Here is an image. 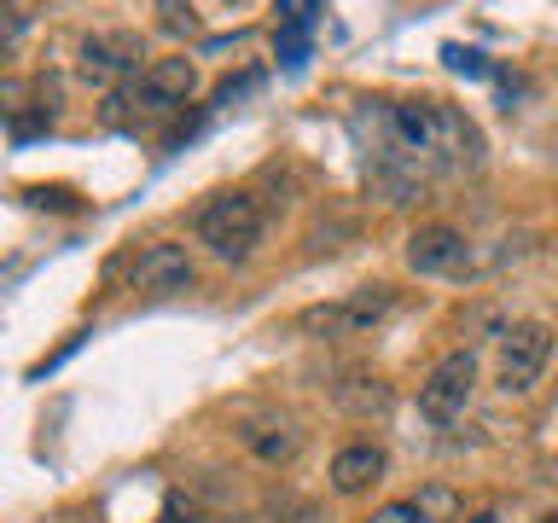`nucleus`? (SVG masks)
Segmentation results:
<instances>
[{
    "label": "nucleus",
    "instance_id": "nucleus-1",
    "mask_svg": "<svg viewBox=\"0 0 558 523\" xmlns=\"http://www.w3.org/2000/svg\"><path fill=\"white\" fill-rule=\"evenodd\" d=\"M384 129H390V157L413 163L418 174H477L483 169V134L465 111L442 99H396L384 105Z\"/></svg>",
    "mask_w": 558,
    "mask_h": 523
},
{
    "label": "nucleus",
    "instance_id": "nucleus-2",
    "mask_svg": "<svg viewBox=\"0 0 558 523\" xmlns=\"http://www.w3.org/2000/svg\"><path fill=\"white\" fill-rule=\"evenodd\" d=\"M262 227H268V216H262V204L251 192H209L198 204L192 233H198V244L216 262H251L262 244Z\"/></svg>",
    "mask_w": 558,
    "mask_h": 523
},
{
    "label": "nucleus",
    "instance_id": "nucleus-3",
    "mask_svg": "<svg viewBox=\"0 0 558 523\" xmlns=\"http://www.w3.org/2000/svg\"><path fill=\"white\" fill-rule=\"evenodd\" d=\"M390 308H396L390 285H355V291L331 296V303H320V308H308L303 331H308V338H326V343L366 338V331H378L384 320H390Z\"/></svg>",
    "mask_w": 558,
    "mask_h": 523
},
{
    "label": "nucleus",
    "instance_id": "nucleus-4",
    "mask_svg": "<svg viewBox=\"0 0 558 523\" xmlns=\"http://www.w3.org/2000/svg\"><path fill=\"white\" fill-rule=\"evenodd\" d=\"M471 396H477V355L471 349H453V355H442L430 366V378L418 384V413L430 418V425H453Z\"/></svg>",
    "mask_w": 558,
    "mask_h": 523
},
{
    "label": "nucleus",
    "instance_id": "nucleus-5",
    "mask_svg": "<svg viewBox=\"0 0 558 523\" xmlns=\"http://www.w3.org/2000/svg\"><path fill=\"white\" fill-rule=\"evenodd\" d=\"M553 361V326L541 320H518L500 331V390L506 396H530L541 373Z\"/></svg>",
    "mask_w": 558,
    "mask_h": 523
},
{
    "label": "nucleus",
    "instance_id": "nucleus-6",
    "mask_svg": "<svg viewBox=\"0 0 558 523\" xmlns=\"http://www.w3.org/2000/svg\"><path fill=\"white\" fill-rule=\"evenodd\" d=\"M192 94H198V64H192L186 52H174V59H157V64L140 70V87H134L129 105H146L151 117H169V111H181Z\"/></svg>",
    "mask_w": 558,
    "mask_h": 523
},
{
    "label": "nucleus",
    "instance_id": "nucleus-7",
    "mask_svg": "<svg viewBox=\"0 0 558 523\" xmlns=\"http://www.w3.org/2000/svg\"><path fill=\"white\" fill-rule=\"evenodd\" d=\"M192 279H198V268H192V256H186V244H146L134 262V273H129V285L140 296H181L192 291Z\"/></svg>",
    "mask_w": 558,
    "mask_h": 523
},
{
    "label": "nucleus",
    "instance_id": "nucleus-8",
    "mask_svg": "<svg viewBox=\"0 0 558 523\" xmlns=\"http://www.w3.org/2000/svg\"><path fill=\"white\" fill-rule=\"evenodd\" d=\"M408 268L418 279H448V273H465V262H471V244L465 233H453V227L442 221H430V227H418V233L408 239Z\"/></svg>",
    "mask_w": 558,
    "mask_h": 523
},
{
    "label": "nucleus",
    "instance_id": "nucleus-9",
    "mask_svg": "<svg viewBox=\"0 0 558 523\" xmlns=\"http://www.w3.org/2000/svg\"><path fill=\"white\" fill-rule=\"evenodd\" d=\"M134 64H140V41H134V35H87L82 52H76V70H82L87 87H111V82L129 76Z\"/></svg>",
    "mask_w": 558,
    "mask_h": 523
},
{
    "label": "nucleus",
    "instance_id": "nucleus-10",
    "mask_svg": "<svg viewBox=\"0 0 558 523\" xmlns=\"http://www.w3.org/2000/svg\"><path fill=\"white\" fill-rule=\"evenodd\" d=\"M239 442L251 448L262 465H291L296 453H303V425L286 418V413H256V418L239 425Z\"/></svg>",
    "mask_w": 558,
    "mask_h": 523
},
{
    "label": "nucleus",
    "instance_id": "nucleus-11",
    "mask_svg": "<svg viewBox=\"0 0 558 523\" xmlns=\"http://www.w3.org/2000/svg\"><path fill=\"white\" fill-rule=\"evenodd\" d=\"M390 401H396V390L373 373V366H343V373L331 378V408L349 413V418H384Z\"/></svg>",
    "mask_w": 558,
    "mask_h": 523
},
{
    "label": "nucleus",
    "instance_id": "nucleus-12",
    "mask_svg": "<svg viewBox=\"0 0 558 523\" xmlns=\"http://www.w3.org/2000/svg\"><path fill=\"white\" fill-rule=\"evenodd\" d=\"M384 465H390V460H384L378 442H349V448L331 453V488H338L343 500H355L373 483H384Z\"/></svg>",
    "mask_w": 558,
    "mask_h": 523
},
{
    "label": "nucleus",
    "instance_id": "nucleus-13",
    "mask_svg": "<svg viewBox=\"0 0 558 523\" xmlns=\"http://www.w3.org/2000/svg\"><path fill=\"white\" fill-rule=\"evenodd\" d=\"M314 12H320V7H303V12H291L286 24H279V59H286L291 70L308 59V29H314Z\"/></svg>",
    "mask_w": 558,
    "mask_h": 523
},
{
    "label": "nucleus",
    "instance_id": "nucleus-14",
    "mask_svg": "<svg viewBox=\"0 0 558 523\" xmlns=\"http://www.w3.org/2000/svg\"><path fill=\"white\" fill-rule=\"evenodd\" d=\"M157 24L169 35H198V12H192V0H157Z\"/></svg>",
    "mask_w": 558,
    "mask_h": 523
},
{
    "label": "nucleus",
    "instance_id": "nucleus-15",
    "mask_svg": "<svg viewBox=\"0 0 558 523\" xmlns=\"http://www.w3.org/2000/svg\"><path fill=\"white\" fill-rule=\"evenodd\" d=\"M442 64L453 70V76H488V59H483L477 47H460V41L442 47Z\"/></svg>",
    "mask_w": 558,
    "mask_h": 523
},
{
    "label": "nucleus",
    "instance_id": "nucleus-16",
    "mask_svg": "<svg viewBox=\"0 0 558 523\" xmlns=\"http://www.w3.org/2000/svg\"><path fill=\"white\" fill-rule=\"evenodd\" d=\"M366 523H430V512L418 500H390V506H378Z\"/></svg>",
    "mask_w": 558,
    "mask_h": 523
},
{
    "label": "nucleus",
    "instance_id": "nucleus-17",
    "mask_svg": "<svg viewBox=\"0 0 558 523\" xmlns=\"http://www.w3.org/2000/svg\"><path fill=\"white\" fill-rule=\"evenodd\" d=\"M24 204H35V209H76V192L70 186H29Z\"/></svg>",
    "mask_w": 558,
    "mask_h": 523
},
{
    "label": "nucleus",
    "instance_id": "nucleus-18",
    "mask_svg": "<svg viewBox=\"0 0 558 523\" xmlns=\"http://www.w3.org/2000/svg\"><path fill=\"white\" fill-rule=\"evenodd\" d=\"M24 29H29L24 12H17V7H0V59H7L17 41H24Z\"/></svg>",
    "mask_w": 558,
    "mask_h": 523
},
{
    "label": "nucleus",
    "instance_id": "nucleus-19",
    "mask_svg": "<svg viewBox=\"0 0 558 523\" xmlns=\"http://www.w3.org/2000/svg\"><path fill=\"white\" fill-rule=\"evenodd\" d=\"M256 82H262V76H256V70H251V76H239V82H221V87H216V105H233L239 94H251V87H256Z\"/></svg>",
    "mask_w": 558,
    "mask_h": 523
},
{
    "label": "nucleus",
    "instance_id": "nucleus-20",
    "mask_svg": "<svg viewBox=\"0 0 558 523\" xmlns=\"http://www.w3.org/2000/svg\"><path fill=\"white\" fill-rule=\"evenodd\" d=\"M163 523H198V506H181V500H169V506H163Z\"/></svg>",
    "mask_w": 558,
    "mask_h": 523
},
{
    "label": "nucleus",
    "instance_id": "nucleus-21",
    "mask_svg": "<svg viewBox=\"0 0 558 523\" xmlns=\"http://www.w3.org/2000/svg\"><path fill=\"white\" fill-rule=\"evenodd\" d=\"M471 523H500V512H495V506H483V512L471 518Z\"/></svg>",
    "mask_w": 558,
    "mask_h": 523
},
{
    "label": "nucleus",
    "instance_id": "nucleus-22",
    "mask_svg": "<svg viewBox=\"0 0 558 523\" xmlns=\"http://www.w3.org/2000/svg\"><path fill=\"white\" fill-rule=\"evenodd\" d=\"M0 7H17V0H0Z\"/></svg>",
    "mask_w": 558,
    "mask_h": 523
}]
</instances>
